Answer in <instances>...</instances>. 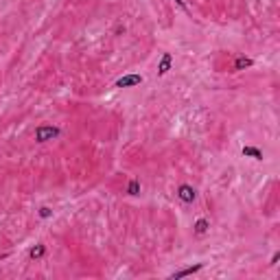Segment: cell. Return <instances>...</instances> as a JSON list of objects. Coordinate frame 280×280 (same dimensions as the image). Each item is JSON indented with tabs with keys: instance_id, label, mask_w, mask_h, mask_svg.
Here are the masks:
<instances>
[{
	"instance_id": "cell-6",
	"label": "cell",
	"mask_w": 280,
	"mask_h": 280,
	"mask_svg": "<svg viewBox=\"0 0 280 280\" xmlns=\"http://www.w3.org/2000/svg\"><path fill=\"white\" fill-rule=\"evenodd\" d=\"M254 66V59L252 57H245V55H239L237 59H234V73H241V70H248Z\"/></svg>"
},
{
	"instance_id": "cell-7",
	"label": "cell",
	"mask_w": 280,
	"mask_h": 280,
	"mask_svg": "<svg viewBox=\"0 0 280 280\" xmlns=\"http://www.w3.org/2000/svg\"><path fill=\"white\" fill-rule=\"evenodd\" d=\"M44 254H46V245H42V243L33 245V248L29 250V259L31 261H40V259H44Z\"/></svg>"
},
{
	"instance_id": "cell-10",
	"label": "cell",
	"mask_w": 280,
	"mask_h": 280,
	"mask_svg": "<svg viewBox=\"0 0 280 280\" xmlns=\"http://www.w3.org/2000/svg\"><path fill=\"white\" fill-rule=\"evenodd\" d=\"M140 193V180H136V178H131L129 180V184H127V195L131 197H136Z\"/></svg>"
},
{
	"instance_id": "cell-11",
	"label": "cell",
	"mask_w": 280,
	"mask_h": 280,
	"mask_svg": "<svg viewBox=\"0 0 280 280\" xmlns=\"http://www.w3.org/2000/svg\"><path fill=\"white\" fill-rule=\"evenodd\" d=\"M40 217H42V219H51V217H53V210H51L48 206H42V208H40Z\"/></svg>"
},
{
	"instance_id": "cell-1",
	"label": "cell",
	"mask_w": 280,
	"mask_h": 280,
	"mask_svg": "<svg viewBox=\"0 0 280 280\" xmlns=\"http://www.w3.org/2000/svg\"><path fill=\"white\" fill-rule=\"evenodd\" d=\"M59 134H62V129L55 127V125H40V127L35 129V142L44 145V142H51L55 138H59Z\"/></svg>"
},
{
	"instance_id": "cell-5",
	"label": "cell",
	"mask_w": 280,
	"mask_h": 280,
	"mask_svg": "<svg viewBox=\"0 0 280 280\" xmlns=\"http://www.w3.org/2000/svg\"><path fill=\"white\" fill-rule=\"evenodd\" d=\"M171 64H173V55L171 53H164L162 55V59H160V64H158V75L164 77L171 70Z\"/></svg>"
},
{
	"instance_id": "cell-2",
	"label": "cell",
	"mask_w": 280,
	"mask_h": 280,
	"mask_svg": "<svg viewBox=\"0 0 280 280\" xmlns=\"http://www.w3.org/2000/svg\"><path fill=\"white\" fill-rule=\"evenodd\" d=\"M178 197L184 201V204H193L197 199V190L190 184H180L178 186Z\"/></svg>"
},
{
	"instance_id": "cell-8",
	"label": "cell",
	"mask_w": 280,
	"mask_h": 280,
	"mask_svg": "<svg viewBox=\"0 0 280 280\" xmlns=\"http://www.w3.org/2000/svg\"><path fill=\"white\" fill-rule=\"evenodd\" d=\"M208 228H210V221H208L206 217H199V219L195 221V226H193L195 234H206V232H208Z\"/></svg>"
},
{
	"instance_id": "cell-12",
	"label": "cell",
	"mask_w": 280,
	"mask_h": 280,
	"mask_svg": "<svg viewBox=\"0 0 280 280\" xmlns=\"http://www.w3.org/2000/svg\"><path fill=\"white\" fill-rule=\"evenodd\" d=\"M278 261H280V252H276V254L272 256V263H270V265H278Z\"/></svg>"
},
{
	"instance_id": "cell-9",
	"label": "cell",
	"mask_w": 280,
	"mask_h": 280,
	"mask_svg": "<svg viewBox=\"0 0 280 280\" xmlns=\"http://www.w3.org/2000/svg\"><path fill=\"white\" fill-rule=\"evenodd\" d=\"M241 153H243L245 158H254V160H263V151L259 149V147H243V149H241Z\"/></svg>"
},
{
	"instance_id": "cell-4",
	"label": "cell",
	"mask_w": 280,
	"mask_h": 280,
	"mask_svg": "<svg viewBox=\"0 0 280 280\" xmlns=\"http://www.w3.org/2000/svg\"><path fill=\"white\" fill-rule=\"evenodd\" d=\"M201 270H204V263H197V265L184 267V270H180V272H173L171 278L173 280H180V278H186V276H195V274H199Z\"/></svg>"
},
{
	"instance_id": "cell-3",
	"label": "cell",
	"mask_w": 280,
	"mask_h": 280,
	"mask_svg": "<svg viewBox=\"0 0 280 280\" xmlns=\"http://www.w3.org/2000/svg\"><path fill=\"white\" fill-rule=\"evenodd\" d=\"M142 84V75H123L120 79H116V88H136Z\"/></svg>"
},
{
	"instance_id": "cell-14",
	"label": "cell",
	"mask_w": 280,
	"mask_h": 280,
	"mask_svg": "<svg viewBox=\"0 0 280 280\" xmlns=\"http://www.w3.org/2000/svg\"><path fill=\"white\" fill-rule=\"evenodd\" d=\"M4 259H9V254H0V261H4Z\"/></svg>"
},
{
	"instance_id": "cell-13",
	"label": "cell",
	"mask_w": 280,
	"mask_h": 280,
	"mask_svg": "<svg viewBox=\"0 0 280 280\" xmlns=\"http://www.w3.org/2000/svg\"><path fill=\"white\" fill-rule=\"evenodd\" d=\"M175 4H178V7H182V9H186V2H184V0H175Z\"/></svg>"
}]
</instances>
